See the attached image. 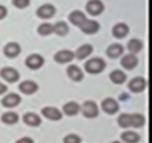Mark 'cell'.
<instances>
[{
	"label": "cell",
	"mask_w": 152,
	"mask_h": 143,
	"mask_svg": "<svg viewBox=\"0 0 152 143\" xmlns=\"http://www.w3.org/2000/svg\"><path fill=\"white\" fill-rule=\"evenodd\" d=\"M123 52H124L123 46L118 43H113L112 45H110L106 50V54L110 59H116V58L120 57L123 54Z\"/></svg>",
	"instance_id": "5bb4252c"
},
{
	"label": "cell",
	"mask_w": 152,
	"mask_h": 143,
	"mask_svg": "<svg viewBox=\"0 0 152 143\" xmlns=\"http://www.w3.org/2000/svg\"><path fill=\"white\" fill-rule=\"evenodd\" d=\"M80 111L86 118H95L99 115L98 105L93 101L84 102L83 105L80 106Z\"/></svg>",
	"instance_id": "7a4b0ae2"
},
{
	"label": "cell",
	"mask_w": 152,
	"mask_h": 143,
	"mask_svg": "<svg viewBox=\"0 0 152 143\" xmlns=\"http://www.w3.org/2000/svg\"><path fill=\"white\" fill-rule=\"evenodd\" d=\"M7 14H8V10H7V8L5 6L0 4V20L5 19L7 17Z\"/></svg>",
	"instance_id": "d6a6232c"
},
{
	"label": "cell",
	"mask_w": 152,
	"mask_h": 143,
	"mask_svg": "<svg viewBox=\"0 0 152 143\" xmlns=\"http://www.w3.org/2000/svg\"><path fill=\"white\" fill-rule=\"evenodd\" d=\"M92 52H93V46H92L90 44H84V45L77 47L76 52H74V53H75V57L77 59L83 60L86 57L89 56Z\"/></svg>",
	"instance_id": "ffe728a7"
},
{
	"label": "cell",
	"mask_w": 152,
	"mask_h": 143,
	"mask_svg": "<svg viewBox=\"0 0 152 143\" xmlns=\"http://www.w3.org/2000/svg\"><path fill=\"white\" fill-rule=\"evenodd\" d=\"M0 76L9 83H15L20 79V74L12 67H4L0 70Z\"/></svg>",
	"instance_id": "5b68a950"
},
{
	"label": "cell",
	"mask_w": 152,
	"mask_h": 143,
	"mask_svg": "<svg viewBox=\"0 0 152 143\" xmlns=\"http://www.w3.org/2000/svg\"><path fill=\"white\" fill-rule=\"evenodd\" d=\"M130 28L126 23H116L113 27V36L115 39H124L129 34Z\"/></svg>",
	"instance_id": "e0dca14e"
},
{
	"label": "cell",
	"mask_w": 152,
	"mask_h": 143,
	"mask_svg": "<svg viewBox=\"0 0 152 143\" xmlns=\"http://www.w3.org/2000/svg\"><path fill=\"white\" fill-rule=\"evenodd\" d=\"M106 62L101 57H92L84 64V70L88 74L97 75L102 73L106 68Z\"/></svg>",
	"instance_id": "6da1fadb"
},
{
	"label": "cell",
	"mask_w": 152,
	"mask_h": 143,
	"mask_svg": "<svg viewBox=\"0 0 152 143\" xmlns=\"http://www.w3.org/2000/svg\"><path fill=\"white\" fill-rule=\"evenodd\" d=\"M23 122L28 125L30 127H38L42 123V119L41 117L36 114V113H33V112H27L25 113L23 117Z\"/></svg>",
	"instance_id": "44dd1931"
},
{
	"label": "cell",
	"mask_w": 152,
	"mask_h": 143,
	"mask_svg": "<svg viewBox=\"0 0 152 143\" xmlns=\"http://www.w3.org/2000/svg\"><path fill=\"white\" fill-rule=\"evenodd\" d=\"M79 28L84 33V34L93 35V34H96V33L100 30V23L97 20L86 19Z\"/></svg>",
	"instance_id": "9c48e42d"
},
{
	"label": "cell",
	"mask_w": 152,
	"mask_h": 143,
	"mask_svg": "<svg viewBox=\"0 0 152 143\" xmlns=\"http://www.w3.org/2000/svg\"><path fill=\"white\" fill-rule=\"evenodd\" d=\"M44 63H45V59L40 54L33 53L30 54L25 59V66L30 70H38L43 67Z\"/></svg>",
	"instance_id": "52a82bcc"
},
{
	"label": "cell",
	"mask_w": 152,
	"mask_h": 143,
	"mask_svg": "<svg viewBox=\"0 0 152 143\" xmlns=\"http://www.w3.org/2000/svg\"><path fill=\"white\" fill-rule=\"evenodd\" d=\"M7 90H8V87H7L4 83L0 82V95H3L7 92Z\"/></svg>",
	"instance_id": "e575fe53"
},
{
	"label": "cell",
	"mask_w": 152,
	"mask_h": 143,
	"mask_svg": "<svg viewBox=\"0 0 152 143\" xmlns=\"http://www.w3.org/2000/svg\"><path fill=\"white\" fill-rule=\"evenodd\" d=\"M85 10L90 16L97 17L104 12L105 5L101 0H89L85 5Z\"/></svg>",
	"instance_id": "277c9868"
},
{
	"label": "cell",
	"mask_w": 152,
	"mask_h": 143,
	"mask_svg": "<svg viewBox=\"0 0 152 143\" xmlns=\"http://www.w3.org/2000/svg\"><path fill=\"white\" fill-rule=\"evenodd\" d=\"M21 52V47L20 44L17 42H9L6 44L4 49H3V53L8 58H16L20 55Z\"/></svg>",
	"instance_id": "30bf717a"
},
{
	"label": "cell",
	"mask_w": 152,
	"mask_h": 143,
	"mask_svg": "<svg viewBox=\"0 0 152 143\" xmlns=\"http://www.w3.org/2000/svg\"><path fill=\"white\" fill-rule=\"evenodd\" d=\"M18 115L14 111H7L1 116V121L6 125H15L18 122Z\"/></svg>",
	"instance_id": "4316f807"
},
{
	"label": "cell",
	"mask_w": 152,
	"mask_h": 143,
	"mask_svg": "<svg viewBox=\"0 0 152 143\" xmlns=\"http://www.w3.org/2000/svg\"><path fill=\"white\" fill-rule=\"evenodd\" d=\"M80 111V106L76 102H69L63 105V112L67 116H75Z\"/></svg>",
	"instance_id": "7402d4cb"
},
{
	"label": "cell",
	"mask_w": 152,
	"mask_h": 143,
	"mask_svg": "<svg viewBox=\"0 0 152 143\" xmlns=\"http://www.w3.org/2000/svg\"><path fill=\"white\" fill-rule=\"evenodd\" d=\"M143 47V43L139 39H131L127 43V49L130 53L137 54L139 53Z\"/></svg>",
	"instance_id": "d4e9b609"
},
{
	"label": "cell",
	"mask_w": 152,
	"mask_h": 143,
	"mask_svg": "<svg viewBox=\"0 0 152 143\" xmlns=\"http://www.w3.org/2000/svg\"><path fill=\"white\" fill-rule=\"evenodd\" d=\"M101 107L104 111L110 115L115 114V113L119 110V105H118V102L113 98L105 99V100L102 102Z\"/></svg>",
	"instance_id": "4fadbf2b"
},
{
	"label": "cell",
	"mask_w": 152,
	"mask_h": 143,
	"mask_svg": "<svg viewBox=\"0 0 152 143\" xmlns=\"http://www.w3.org/2000/svg\"><path fill=\"white\" fill-rule=\"evenodd\" d=\"M16 143H34L33 139L30 137H23L16 141Z\"/></svg>",
	"instance_id": "836d02e7"
},
{
	"label": "cell",
	"mask_w": 152,
	"mask_h": 143,
	"mask_svg": "<svg viewBox=\"0 0 152 143\" xmlns=\"http://www.w3.org/2000/svg\"><path fill=\"white\" fill-rule=\"evenodd\" d=\"M131 127H134L136 129L142 128L144 124H145V118L144 116L140 114V113H134L131 114Z\"/></svg>",
	"instance_id": "83f0119b"
},
{
	"label": "cell",
	"mask_w": 152,
	"mask_h": 143,
	"mask_svg": "<svg viewBox=\"0 0 152 143\" xmlns=\"http://www.w3.org/2000/svg\"><path fill=\"white\" fill-rule=\"evenodd\" d=\"M37 32H38L39 35L44 36V37L53 34V24H50V23H44L42 24H40L38 28H37Z\"/></svg>",
	"instance_id": "f1b7e54d"
},
{
	"label": "cell",
	"mask_w": 152,
	"mask_h": 143,
	"mask_svg": "<svg viewBox=\"0 0 152 143\" xmlns=\"http://www.w3.org/2000/svg\"><path fill=\"white\" fill-rule=\"evenodd\" d=\"M81 138L77 134H68L64 137V143H80Z\"/></svg>",
	"instance_id": "1f68e13d"
},
{
	"label": "cell",
	"mask_w": 152,
	"mask_h": 143,
	"mask_svg": "<svg viewBox=\"0 0 152 143\" xmlns=\"http://www.w3.org/2000/svg\"><path fill=\"white\" fill-rule=\"evenodd\" d=\"M110 81L113 82L114 84H123L126 80H127V75L120 70H114L110 74Z\"/></svg>",
	"instance_id": "603a6c76"
},
{
	"label": "cell",
	"mask_w": 152,
	"mask_h": 143,
	"mask_svg": "<svg viewBox=\"0 0 152 143\" xmlns=\"http://www.w3.org/2000/svg\"><path fill=\"white\" fill-rule=\"evenodd\" d=\"M20 102L21 98L20 95L17 93H11L7 94L5 97H3L1 100V105L6 108H13L20 105Z\"/></svg>",
	"instance_id": "7c38bea8"
},
{
	"label": "cell",
	"mask_w": 152,
	"mask_h": 143,
	"mask_svg": "<svg viewBox=\"0 0 152 143\" xmlns=\"http://www.w3.org/2000/svg\"><path fill=\"white\" fill-rule=\"evenodd\" d=\"M120 64L125 70L131 71V70H134L137 66H138L139 59H138V57L136 56V54L128 53V54H125V55L122 56Z\"/></svg>",
	"instance_id": "8fae6325"
},
{
	"label": "cell",
	"mask_w": 152,
	"mask_h": 143,
	"mask_svg": "<svg viewBox=\"0 0 152 143\" xmlns=\"http://www.w3.org/2000/svg\"><path fill=\"white\" fill-rule=\"evenodd\" d=\"M42 114L47 119L51 121H58L62 118V113L58 108L53 106H46L42 109Z\"/></svg>",
	"instance_id": "2e32d148"
},
{
	"label": "cell",
	"mask_w": 152,
	"mask_h": 143,
	"mask_svg": "<svg viewBox=\"0 0 152 143\" xmlns=\"http://www.w3.org/2000/svg\"><path fill=\"white\" fill-rule=\"evenodd\" d=\"M12 4L17 9H25L30 5V0H12Z\"/></svg>",
	"instance_id": "4dcf8cb0"
},
{
	"label": "cell",
	"mask_w": 152,
	"mask_h": 143,
	"mask_svg": "<svg viewBox=\"0 0 152 143\" xmlns=\"http://www.w3.org/2000/svg\"><path fill=\"white\" fill-rule=\"evenodd\" d=\"M53 33L56 34L57 36H60V37H63V36H66L69 32V26L68 24L65 23V21H57L54 24H53Z\"/></svg>",
	"instance_id": "cb8c5ba5"
},
{
	"label": "cell",
	"mask_w": 152,
	"mask_h": 143,
	"mask_svg": "<svg viewBox=\"0 0 152 143\" xmlns=\"http://www.w3.org/2000/svg\"><path fill=\"white\" fill-rule=\"evenodd\" d=\"M146 86H147L146 80H145V78H142V76H138V78L131 79L128 84V88L133 93L142 92V91L145 90Z\"/></svg>",
	"instance_id": "ba28073f"
},
{
	"label": "cell",
	"mask_w": 152,
	"mask_h": 143,
	"mask_svg": "<svg viewBox=\"0 0 152 143\" xmlns=\"http://www.w3.org/2000/svg\"><path fill=\"white\" fill-rule=\"evenodd\" d=\"M120 137H121V140H123L126 143H138L140 139V135L133 131H124V133L121 134Z\"/></svg>",
	"instance_id": "484cf974"
},
{
	"label": "cell",
	"mask_w": 152,
	"mask_h": 143,
	"mask_svg": "<svg viewBox=\"0 0 152 143\" xmlns=\"http://www.w3.org/2000/svg\"><path fill=\"white\" fill-rule=\"evenodd\" d=\"M87 17L84 15L83 12H81L80 10H75L69 14L68 20L73 25H75L77 27H80L81 24L83 23V21L86 20Z\"/></svg>",
	"instance_id": "ac0fdd59"
},
{
	"label": "cell",
	"mask_w": 152,
	"mask_h": 143,
	"mask_svg": "<svg viewBox=\"0 0 152 143\" xmlns=\"http://www.w3.org/2000/svg\"><path fill=\"white\" fill-rule=\"evenodd\" d=\"M67 75L69 76V78L73 80V81L79 82L81 81L83 78V73L81 71V69L77 65H70L67 68Z\"/></svg>",
	"instance_id": "d6986e66"
},
{
	"label": "cell",
	"mask_w": 152,
	"mask_h": 143,
	"mask_svg": "<svg viewBox=\"0 0 152 143\" xmlns=\"http://www.w3.org/2000/svg\"><path fill=\"white\" fill-rule=\"evenodd\" d=\"M110 143H121V142H119V141H113V142H110Z\"/></svg>",
	"instance_id": "d590c367"
},
{
	"label": "cell",
	"mask_w": 152,
	"mask_h": 143,
	"mask_svg": "<svg viewBox=\"0 0 152 143\" xmlns=\"http://www.w3.org/2000/svg\"><path fill=\"white\" fill-rule=\"evenodd\" d=\"M118 125L121 128H124V129H127V128L131 127V114L129 113H122L119 115L117 119Z\"/></svg>",
	"instance_id": "f546056e"
},
{
	"label": "cell",
	"mask_w": 152,
	"mask_h": 143,
	"mask_svg": "<svg viewBox=\"0 0 152 143\" xmlns=\"http://www.w3.org/2000/svg\"><path fill=\"white\" fill-rule=\"evenodd\" d=\"M53 59L56 63L59 64L70 63V62H72L75 59V53H74V51L70 49H61L54 54Z\"/></svg>",
	"instance_id": "8992f818"
},
{
	"label": "cell",
	"mask_w": 152,
	"mask_h": 143,
	"mask_svg": "<svg viewBox=\"0 0 152 143\" xmlns=\"http://www.w3.org/2000/svg\"><path fill=\"white\" fill-rule=\"evenodd\" d=\"M55 13H56V9L53 4L50 3H46V4L41 5L36 11V15L39 19L42 20H50L51 19Z\"/></svg>",
	"instance_id": "3957f363"
},
{
	"label": "cell",
	"mask_w": 152,
	"mask_h": 143,
	"mask_svg": "<svg viewBox=\"0 0 152 143\" xmlns=\"http://www.w3.org/2000/svg\"><path fill=\"white\" fill-rule=\"evenodd\" d=\"M38 84L33 80H24L18 85V90L25 95H32L36 93L38 91Z\"/></svg>",
	"instance_id": "9a60e30c"
}]
</instances>
